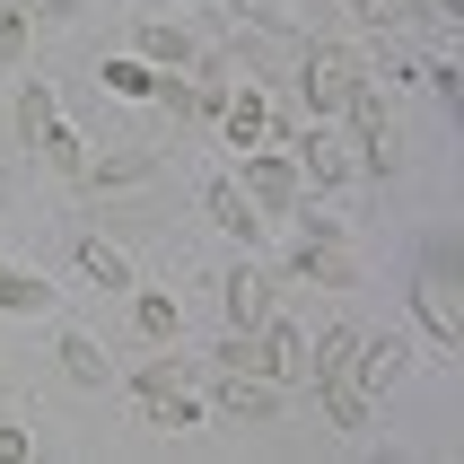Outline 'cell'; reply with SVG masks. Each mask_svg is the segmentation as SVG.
<instances>
[{"mask_svg":"<svg viewBox=\"0 0 464 464\" xmlns=\"http://www.w3.org/2000/svg\"><path fill=\"white\" fill-rule=\"evenodd\" d=\"M315 386H324L334 430H351V439H360V430H368V394H360V334H351V324H334V334H324V351H315Z\"/></svg>","mask_w":464,"mask_h":464,"instance_id":"6da1fadb","label":"cell"},{"mask_svg":"<svg viewBox=\"0 0 464 464\" xmlns=\"http://www.w3.org/2000/svg\"><path fill=\"white\" fill-rule=\"evenodd\" d=\"M123 403H131V420H150V430H193V420H202V394H193L184 360L140 368V377L123 386Z\"/></svg>","mask_w":464,"mask_h":464,"instance_id":"7a4b0ae2","label":"cell"},{"mask_svg":"<svg viewBox=\"0 0 464 464\" xmlns=\"http://www.w3.org/2000/svg\"><path fill=\"white\" fill-rule=\"evenodd\" d=\"M412 324L430 334V351H464V307H456V281L447 272H420L412 281Z\"/></svg>","mask_w":464,"mask_h":464,"instance_id":"3957f363","label":"cell"},{"mask_svg":"<svg viewBox=\"0 0 464 464\" xmlns=\"http://www.w3.org/2000/svg\"><path fill=\"white\" fill-rule=\"evenodd\" d=\"M351 88H360V62H351V53H334V44H315L307 71H298V97H307L315 114H342V105H351Z\"/></svg>","mask_w":464,"mask_h":464,"instance_id":"277c9868","label":"cell"},{"mask_svg":"<svg viewBox=\"0 0 464 464\" xmlns=\"http://www.w3.org/2000/svg\"><path fill=\"white\" fill-rule=\"evenodd\" d=\"M210 403L228 420H281V377H255V368H219Z\"/></svg>","mask_w":464,"mask_h":464,"instance_id":"5b68a950","label":"cell"},{"mask_svg":"<svg viewBox=\"0 0 464 464\" xmlns=\"http://www.w3.org/2000/svg\"><path fill=\"white\" fill-rule=\"evenodd\" d=\"M298 281H360L351 272V246H342L334 228H324V210H307V228H298Z\"/></svg>","mask_w":464,"mask_h":464,"instance_id":"8992f818","label":"cell"},{"mask_svg":"<svg viewBox=\"0 0 464 464\" xmlns=\"http://www.w3.org/2000/svg\"><path fill=\"white\" fill-rule=\"evenodd\" d=\"M351 123H360V167L368 176H394L403 167V150H394V123H386V105L368 97V88H351V105H342Z\"/></svg>","mask_w":464,"mask_h":464,"instance_id":"52a82bcc","label":"cell"},{"mask_svg":"<svg viewBox=\"0 0 464 464\" xmlns=\"http://www.w3.org/2000/svg\"><path fill=\"white\" fill-rule=\"evenodd\" d=\"M360 18L377 26V35H420V26L447 18V0H360Z\"/></svg>","mask_w":464,"mask_h":464,"instance_id":"ba28073f","label":"cell"},{"mask_svg":"<svg viewBox=\"0 0 464 464\" xmlns=\"http://www.w3.org/2000/svg\"><path fill=\"white\" fill-rule=\"evenodd\" d=\"M228 315H237V334L272 324V281H263L255 263H246V272H228Z\"/></svg>","mask_w":464,"mask_h":464,"instance_id":"9c48e42d","label":"cell"},{"mask_svg":"<svg viewBox=\"0 0 464 464\" xmlns=\"http://www.w3.org/2000/svg\"><path fill=\"white\" fill-rule=\"evenodd\" d=\"M202 202H210V219H219L228 237H246V246H255V202H246V184L210 176V184H202Z\"/></svg>","mask_w":464,"mask_h":464,"instance_id":"30bf717a","label":"cell"},{"mask_svg":"<svg viewBox=\"0 0 464 464\" xmlns=\"http://www.w3.org/2000/svg\"><path fill=\"white\" fill-rule=\"evenodd\" d=\"M246 202L289 210V202H298V167H281V158H255V167H246Z\"/></svg>","mask_w":464,"mask_h":464,"instance_id":"8fae6325","label":"cell"},{"mask_svg":"<svg viewBox=\"0 0 464 464\" xmlns=\"http://www.w3.org/2000/svg\"><path fill=\"white\" fill-rule=\"evenodd\" d=\"M62 368H71L79 386H114V360H105V351H97V334H79V324L62 334Z\"/></svg>","mask_w":464,"mask_h":464,"instance_id":"7c38bea8","label":"cell"},{"mask_svg":"<svg viewBox=\"0 0 464 464\" xmlns=\"http://www.w3.org/2000/svg\"><path fill=\"white\" fill-rule=\"evenodd\" d=\"M219 131H228L237 150H255L263 131H272V105H263V88H246V97H228V114H219Z\"/></svg>","mask_w":464,"mask_h":464,"instance_id":"4fadbf2b","label":"cell"},{"mask_svg":"<svg viewBox=\"0 0 464 464\" xmlns=\"http://www.w3.org/2000/svg\"><path fill=\"white\" fill-rule=\"evenodd\" d=\"M79 263H88V281H105V289H131V255L114 246V237H79Z\"/></svg>","mask_w":464,"mask_h":464,"instance_id":"5bb4252c","label":"cell"},{"mask_svg":"<svg viewBox=\"0 0 464 464\" xmlns=\"http://www.w3.org/2000/svg\"><path fill=\"white\" fill-rule=\"evenodd\" d=\"M394 377H403V342H360V394H386Z\"/></svg>","mask_w":464,"mask_h":464,"instance_id":"9a60e30c","label":"cell"},{"mask_svg":"<svg viewBox=\"0 0 464 464\" xmlns=\"http://www.w3.org/2000/svg\"><path fill=\"white\" fill-rule=\"evenodd\" d=\"M255 334H263L272 377H298V368H307V334H298V324H255Z\"/></svg>","mask_w":464,"mask_h":464,"instance_id":"2e32d148","label":"cell"},{"mask_svg":"<svg viewBox=\"0 0 464 464\" xmlns=\"http://www.w3.org/2000/svg\"><path fill=\"white\" fill-rule=\"evenodd\" d=\"M0 307H9V315H44V307H53V281H35V272H9V263H0Z\"/></svg>","mask_w":464,"mask_h":464,"instance_id":"e0dca14e","label":"cell"},{"mask_svg":"<svg viewBox=\"0 0 464 464\" xmlns=\"http://www.w3.org/2000/svg\"><path fill=\"white\" fill-rule=\"evenodd\" d=\"M298 167H307V184H324V193H334V184L351 176V158H342L334 140H324V131H307V140H298Z\"/></svg>","mask_w":464,"mask_h":464,"instance_id":"ac0fdd59","label":"cell"},{"mask_svg":"<svg viewBox=\"0 0 464 464\" xmlns=\"http://www.w3.org/2000/svg\"><path fill=\"white\" fill-rule=\"evenodd\" d=\"M79 176L97 184V193H114V184H140V176H150V150H123V158H88Z\"/></svg>","mask_w":464,"mask_h":464,"instance_id":"d6986e66","label":"cell"},{"mask_svg":"<svg viewBox=\"0 0 464 464\" xmlns=\"http://www.w3.org/2000/svg\"><path fill=\"white\" fill-rule=\"evenodd\" d=\"M140 53H150V62H193V35L167 26V18H150V26H140Z\"/></svg>","mask_w":464,"mask_h":464,"instance_id":"ffe728a7","label":"cell"},{"mask_svg":"<svg viewBox=\"0 0 464 464\" xmlns=\"http://www.w3.org/2000/svg\"><path fill=\"white\" fill-rule=\"evenodd\" d=\"M131 324H140L150 342H176V324H184V315H176V298H158V289H150V298L131 307Z\"/></svg>","mask_w":464,"mask_h":464,"instance_id":"44dd1931","label":"cell"},{"mask_svg":"<svg viewBox=\"0 0 464 464\" xmlns=\"http://www.w3.org/2000/svg\"><path fill=\"white\" fill-rule=\"evenodd\" d=\"M53 114H62V105H53V88H18V131H26V140H44Z\"/></svg>","mask_w":464,"mask_h":464,"instance_id":"7402d4cb","label":"cell"},{"mask_svg":"<svg viewBox=\"0 0 464 464\" xmlns=\"http://www.w3.org/2000/svg\"><path fill=\"white\" fill-rule=\"evenodd\" d=\"M176 105H193V114H210V123H219V114H228V88H219V79H184Z\"/></svg>","mask_w":464,"mask_h":464,"instance_id":"603a6c76","label":"cell"},{"mask_svg":"<svg viewBox=\"0 0 464 464\" xmlns=\"http://www.w3.org/2000/svg\"><path fill=\"white\" fill-rule=\"evenodd\" d=\"M105 88H114V97H158V71H140V62H105Z\"/></svg>","mask_w":464,"mask_h":464,"instance_id":"cb8c5ba5","label":"cell"},{"mask_svg":"<svg viewBox=\"0 0 464 464\" xmlns=\"http://www.w3.org/2000/svg\"><path fill=\"white\" fill-rule=\"evenodd\" d=\"M35 150H44L53 167H71V176H79V167H88V158H79V131L62 123V114H53V131H44V140H35Z\"/></svg>","mask_w":464,"mask_h":464,"instance_id":"d4e9b609","label":"cell"},{"mask_svg":"<svg viewBox=\"0 0 464 464\" xmlns=\"http://www.w3.org/2000/svg\"><path fill=\"white\" fill-rule=\"evenodd\" d=\"M26 53V18H18V0H0V71Z\"/></svg>","mask_w":464,"mask_h":464,"instance_id":"484cf974","label":"cell"},{"mask_svg":"<svg viewBox=\"0 0 464 464\" xmlns=\"http://www.w3.org/2000/svg\"><path fill=\"white\" fill-rule=\"evenodd\" d=\"M0 464H26V430H0Z\"/></svg>","mask_w":464,"mask_h":464,"instance_id":"4316f807","label":"cell"}]
</instances>
